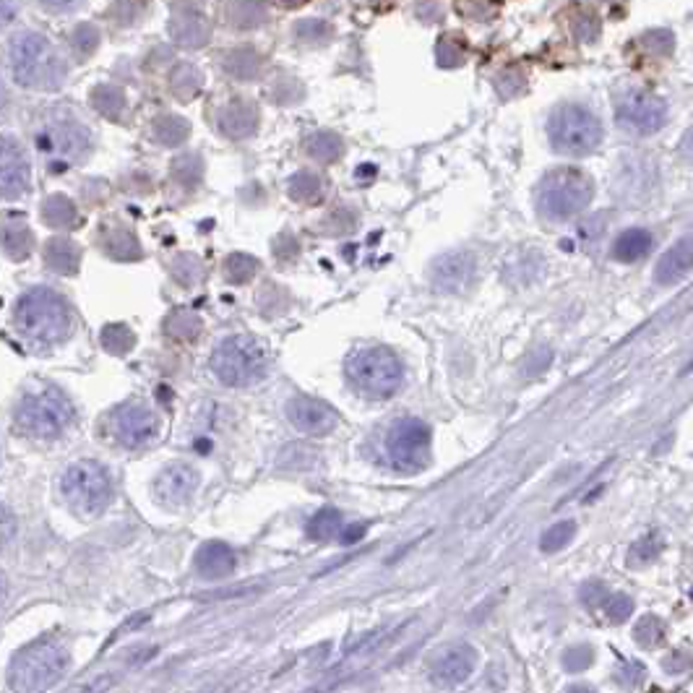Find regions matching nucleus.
Masks as SVG:
<instances>
[{
	"label": "nucleus",
	"mask_w": 693,
	"mask_h": 693,
	"mask_svg": "<svg viewBox=\"0 0 693 693\" xmlns=\"http://www.w3.org/2000/svg\"><path fill=\"white\" fill-rule=\"evenodd\" d=\"M8 66L16 84L34 92H58L68 79L66 60L40 32L16 34L8 45Z\"/></svg>",
	"instance_id": "f257e3e1"
},
{
	"label": "nucleus",
	"mask_w": 693,
	"mask_h": 693,
	"mask_svg": "<svg viewBox=\"0 0 693 693\" xmlns=\"http://www.w3.org/2000/svg\"><path fill=\"white\" fill-rule=\"evenodd\" d=\"M14 321L27 339L37 344H58L73 329V313L63 295L50 287H34L19 297Z\"/></svg>",
	"instance_id": "f03ea898"
},
{
	"label": "nucleus",
	"mask_w": 693,
	"mask_h": 693,
	"mask_svg": "<svg viewBox=\"0 0 693 693\" xmlns=\"http://www.w3.org/2000/svg\"><path fill=\"white\" fill-rule=\"evenodd\" d=\"M68 649L55 639L34 641L21 649L8 667V683L14 691H45L66 673Z\"/></svg>",
	"instance_id": "7ed1b4c3"
},
{
	"label": "nucleus",
	"mask_w": 693,
	"mask_h": 693,
	"mask_svg": "<svg viewBox=\"0 0 693 693\" xmlns=\"http://www.w3.org/2000/svg\"><path fill=\"white\" fill-rule=\"evenodd\" d=\"M209 368L225 386L240 389V386H253L261 381L269 370V360L256 339L235 334V337L219 339L209 357Z\"/></svg>",
	"instance_id": "20e7f679"
},
{
	"label": "nucleus",
	"mask_w": 693,
	"mask_h": 693,
	"mask_svg": "<svg viewBox=\"0 0 693 693\" xmlns=\"http://www.w3.org/2000/svg\"><path fill=\"white\" fill-rule=\"evenodd\" d=\"M594 183L589 175L574 167H558L542 178L537 188V204L550 219L576 217L592 204Z\"/></svg>",
	"instance_id": "39448f33"
},
{
	"label": "nucleus",
	"mask_w": 693,
	"mask_h": 693,
	"mask_svg": "<svg viewBox=\"0 0 693 693\" xmlns=\"http://www.w3.org/2000/svg\"><path fill=\"white\" fill-rule=\"evenodd\" d=\"M548 136L555 152L587 157L602 144V123L589 107L561 105L550 115Z\"/></svg>",
	"instance_id": "423d86ee"
},
{
	"label": "nucleus",
	"mask_w": 693,
	"mask_h": 693,
	"mask_svg": "<svg viewBox=\"0 0 693 693\" xmlns=\"http://www.w3.org/2000/svg\"><path fill=\"white\" fill-rule=\"evenodd\" d=\"M73 407L66 396L55 389H40L27 394L16 407V428L29 438L50 441L71 425Z\"/></svg>",
	"instance_id": "0eeeda50"
},
{
	"label": "nucleus",
	"mask_w": 693,
	"mask_h": 693,
	"mask_svg": "<svg viewBox=\"0 0 693 693\" xmlns=\"http://www.w3.org/2000/svg\"><path fill=\"white\" fill-rule=\"evenodd\" d=\"M347 378L365 396L383 399L399 391L404 381V368L399 357L386 347H365L347 360Z\"/></svg>",
	"instance_id": "6e6552de"
},
{
	"label": "nucleus",
	"mask_w": 693,
	"mask_h": 693,
	"mask_svg": "<svg viewBox=\"0 0 693 693\" xmlns=\"http://www.w3.org/2000/svg\"><path fill=\"white\" fill-rule=\"evenodd\" d=\"M60 490L79 514L94 516L113 498V480L102 464L92 462V459H81L63 472Z\"/></svg>",
	"instance_id": "1a4fd4ad"
},
{
	"label": "nucleus",
	"mask_w": 693,
	"mask_h": 693,
	"mask_svg": "<svg viewBox=\"0 0 693 693\" xmlns=\"http://www.w3.org/2000/svg\"><path fill=\"white\" fill-rule=\"evenodd\" d=\"M386 454L399 472H420L430 459V428L417 417H404L386 436Z\"/></svg>",
	"instance_id": "9d476101"
},
{
	"label": "nucleus",
	"mask_w": 693,
	"mask_h": 693,
	"mask_svg": "<svg viewBox=\"0 0 693 693\" xmlns=\"http://www.w3.org/2000/svg\"><path fill=\"white\" fill-rule=\"evenodd\" d=\"M37 149L50 159H60L63 165L79 162L92 152V133L86 126H81L79 120H53L37 133Z\"/></svg>",
	"instance_id": "9b49d317"
},
{
	"label": "nucleus",
	"mask_w": 693,
	"mask_h": 693,
	"mask_svg": "<svg viewBox=\"0 0 693 693\" xmlns=\"http://www.w3.org/2000/svg\"><path fill=\"white\" fill-rule=\"evenodd\" d=\"M615 118L626 131L639 133V136H652V133H657L665 126L667 105L657 94L628 92L618 99Z\"/></svg>",
	"instance_id": "f8f14e48"
},
{
	"label": "nucleus",
	"mask_w": 693,
	"mask_h": 693,
	"mask_svg": "<svg viewBox=\"0 0 693 693\" xmlns=\"http://www.w3.org/2000/svg\"><path fill=\"white\" fill-rule=\"evenodd\" d=\"M113 438L126 449H141L157 436L159 417L144 404H123L110 415Z\"/></svg>",
	"instance_id": "ddd939ff"
},
{
	"label": "nucleus",
	"mask_w": 693,
	"mask_h": 693,
	"mask_svg": "<svg viewBox=\"0 0 693 693\" xmlns=\"http://www.w3.org/2000/svg\"><path fill=\"white\" fill-rule=\"evenodd\" d=\"M32 165L27 149L14 136H0V198H19L29 191Z\"/></svg>",
	"instance_id": "4468645a"
},
{
	"label": "nucleus",
	"mask_w": 693,
	"mask_h": 693,
	"mask_svg": "<svg viewBox=\"0 0 693 693\" xmlns=\"http://www.w3.org/2000/svg\"><path fill=\"white\" fill-rule=\"evenodd\" d=\"M198 472L191 464H170L154 480V498L167 509H183L198 490Z\"/></svg>",
	"instance_id": "2eb2a0df"
},
{
	"label": "nucleus",
	"mask_w": 693,
	"mask_h": 693,
	"mask_svg": "<svg viewBox=\"0 0 693 693\" xmlns=\"http://www.w3.org/2000/svg\"><path fill=\"white\" fill-rule=\"evenodd\" d=\"M287 417L305 436H329L331 430L339 425L337 412L331 410L326 402L311 399V396H295L287 404Z\"/></svg>",
	"instance_id": "dca6fc26"
},
{
	"label": "nucleus",
	"mask_w": 693,
	"mask_h": 693,
	"mask_svg": "<svg viewBox=\"0 0 693 693\" xmlns=\"http://www.w3.org/2000/svg\"><path fill=\"white\" fill-rule=\"evenodd\" d=\"M477 667V652L469 644H451L449 649H443L438 654V660L433 662V680L438 686H459L469 675L475 673Z\"/></svg>",
	"instance_id": "f3484780"
},
{
	"label": "nucleus",
	"mask_w": 693,
	"mask_h": 693,
	"mask_svg": "<svg viewBox=\"0 0 693 693\" xmlns=\"http://www.w3.org/2000/svg\"><path fill=\"white\" fill-rule=\"evenodd\" d=\"M475 258L469 253H449L433 266V284L443 292H462L475 279Z\"/></svg>",
	"instance_id": "a211bd4d"
},
{
	"label": "nucleus",
	"mask_w": 693,
	"mask_h": 693,
	"mask_svg": "<svg viewBox=\"0 0 693 693\" xmlns=\"http://www.w3.org/2000/svg\"><path fill=\"white\" fill-rule=\"evenodd\" d=\"M217 126L227 139H248L258 131V110L248 99H230L217 115Z\"/></svg>",
	"instance_id": "6ab92c4d"
},
{
	"label": "nucleus",
	"mask_w": 693,
	"mask_h": 693,
	"mask_svg": "<svg viewBox=\"0 0 693 693\" xmlns=\"http://www.w3.org/2000/svg\"><path fill=\"white\" fill-rule=\"evenodd\" d=\"M170 37L172 42H178L188 50H198V47H204L206 42L212 40V24H209L206 16L196 14L191 8L178 11L170 21Z\"/></svg>",
	"instance_id": "aec40b11"
},
{
	"label": "nucleus",
	"mask_w": 693,
	"mask_h": 693,
	"mask_svg": "<svg viewBox=\"0 0 693 693\" xmlns=\"http://www.w3.org/2000/svg\"><path fill=\"white\" fill-rule=\"evenodd\" d=\"M693 269V235L680 238L678 243H673L665 251V256L657 261V269H654V279L660 284H675L686 277L688 271Z\"/></svg>",
	"instance_id": "412c9836"
},
{
	"label": "nucleus",
	"mask_w": 693,
	"mask_h": 693,
	"mask_svg": "<svg viewBox=\"0 0 693 693\" xmlns=\"http://www.w3.org/2000/svg\"><path fill=\"white\" fill-rule=\"evenodd\" d=\"M196 571L206 579H222L235 571V553L225 542H204L196 553Z\"/></svg>",
	"instance_id": "4be33fe9"
},
{
	"label": "nucleus",
	"mask_w": 693,
	"mask_h": 693,
	"mask_svg": "<svg viewBox=\"0 0 693 693\" xmlns=\"http://www.w3.org/2000/svg\"><path fill=\"white\" fill-rule=\"evenodd\" d=\"M225 19L230 27L251 32L269 21V6L264 0H230L225 6Z\"/></svg>",
	"instance_id": "5701e85b"
},
{
	"label": "nucleus",
	"mask_w": 693,
	"mask_h": 693,
	"mask_svg": "<svg viewBox=\"0 0 693 693\" xmlns=\"http://www.w3.org/2000/svg\"><path fill=\"white\" fill-rule=\"evenodd\" d=\"M45 264L50 266L55 274H66V277L79 274V266H81L79 245L68 238H50L45 243Z\"/></svg>",
	"instance_id": "b1692460"
},
{
	"label": "nucleus",
	"mask_w": 693,
	"mask_h": 693,
	"mask_svg": "<svg viewBox=\"0 0 693 693\" xmlns=\"http://www.w3.org/2000/svg\"><path fill=\"white\" fill-rule=\"evenodd\" d=\"M654 248V238L652 232L641 230V227H634V230H626L618 235L613 245V256L623 264H634V261H641L647 258L649 251Z\"/></svg>",
	"instance_id": "393cba45"
},
{
	"label": "nucleus",
	"mask_w": 693,
	"mask_h": 693,
	"mask_svg": "<svg viewBox=\"0 0 693 693\" xmlns=\"http://www.w3.org/2000/svg\"><path fill=\"white\" fill-rule=\"evenodd\" d=\"M261 55L253 47H232L222 55V68L227 76L238 81H253L261 73Z\"/></svg>",
	"instance_id": "a878e982"
},
{
	"label": "nucleus",
	"mask_w": 693,
	"mask_h": 693,
	"mask_svg": "<svg viewBox=\"0 0 693 693\" xmlns=\"http://www.w3.org/2000/svg\"><path fill=\"white\" fill-rule=\"evenodd\" d=\"M0 248L16 261H27L34 251V235L24 222H3L0 225Z\"/></svg>",
	"instance_id": "bb28decb"
},
{
	"label": "nucleus",
	"mask_w": 693,
	"mask_h": 693,
	"mask_svg": "<svg viewBox=\"0 0 693 693\" xmlns=\"http://www.w3.org/2000/svg\"><path fill=\"white\" fill-rule=\"evenodd\" d=\"M42 219H45V225L55 227V230H71V227L79 225V212H76V204L71 198L63 196V193H53L42 201Z\"/></svg>",
	"instance_id": "cd10ccee"
},
{
	"label": "nucleus",
	"mask_w": 693,
	"mask_h": 693,
	"mask_svg": "<svg viewBox=\"0 0 693 693\" xmlns=\"http://www.w3.org/2000/svg\"><path fill=\"white\" fill-rule=\"evenodd\" d=\"M201 86H204V76L193 63H188V60L175 63V68L170 71V89L175 97L188 102V99H193L201 92Z\"/></svg>",
	"instance_id": "c85d7f7f"
},
{
	"label": "nucleus",
	"mask_w": 693,
	"mask_h": 693,
	"mask_svg": "<svg viewBox=\"0 0 693 693\" xmlns=\"http://www.w3.org/2000/svg\"><path fill=\"white\" fill-rule=\"evenodd\" d=\"M92 107L99 115H105L110 120H120L126 113V94L123 89L113 84H99L92 92Z\"/></svg>",
	"instance_id": "c756f323"
},
{
	"label": "nucleus",
	"mask_w": 693,
	"mask_h": 693,
	"mask_svg": "<svg viewBox=\"0 0 693 693\" xmlns=\"http://www.w3.org/2000/svg\"><path fill=\"white\" fill-rule=\"evenodd\" d=\"M105 253L113 256L115 261H136L141 258V245L139 240L133 238V232L123 230V227H113V230H105Z\"/></svg>",
	"instance_id": "7c9ffc66"
},
{
	"label": "nucleus",
	"mask_w": 693,
	"mask_h": 693,
	"mask_svg": "<svg viewBox=\"0 0 693 693\" xmlns=\"http://www.w3.org/2000/svg\"><path fill=\"white\" fill-rule=\"evenodd\" d=\"M188 136H191V126L180 115H159L154 120V139L162 146H180Z\"/></svg>",
	"instance_id": "2f4dec72"
},
{
	"label": "nucleus",
	"mask_w": 693,
	"mask_h": 693,
	"mask_svg": "<svg viewBox=\"0 0 693 693\" xmlns=\"http://www.w3.org/2000/svg\"><path fill=\"white\" fill-rule=\"evenodd\" d=\"M305 152L311 154L316 162H324L326 165V162H337V159L342 157L344 144L337 133L318 131V133H313L311 139L305 141Z\"/></svg>",
	"instance_id": "473e14b6"
},
{
	"label": "nucleus",
	"mask_w": 693,
	"mask_h": 693,
	"mask_svg": "<svg viewBox=\"0 0 693 693\" xmlns=\"http://www.w3.org/2000/svg\"><path fill=\"white\" fill-rule=\"evenodd\" d=\"M287 191H290V196L295 198V201H300V204H316V201H321L324 183H321V178H318L316 172L300 170L290 178Z\"/></svg>",
	"instance_id": "72a5a7b5"
},
{
	"label": "nucleus",
	"mask_w": 693,
	"mask_h": 693,
	"mask_svg": "<svg viewBox=\"0 0 693 693\" xmlns=\"http://www.w3.org/2000/svg\"><path fill=\"white\" fill-rule=\"evenodd\" d=\"M167 337L178 339V342H193L201 334V318L191 311H175L165 321Z\"/></svg>",
	"instance_id": "f704fd0d"
},
{
	"label": "nucleus",
	"mask_w": 693,
	"mask_h": 693,
	"mask_svg": "<svg viewBox=\"0 0 693 693\" xmlns=\"http://www.w3.org/2000/svg\"><path fill=\"white\" fill-rule=\"evenodd\" d=\"M571 32L579 42L592 45V42L600 40V19L589 8H576L574 16H571Z\"/></svg>",
	"instance_id": "c9c22d12"
},
{
	"label": "nucleus",
	"mask_w": 693,
	"mask_h": 693,
	"mask_svg": "<svg viewBox=\"0 0 693 693\" xmlns=\"http://www.w3.org/2000/svg\"><path fill=\"white\" fill-rule=\"evenodd\" d=\"M331 37H334V29L321 19H303L295 24V40L303 45H326Z\"/></svg>",
	"instance_id": "e433bc0d"
},
{
	"label": "nucleus",
	"mask_w": 693,
	"mask_h": 693,
	"mask_svg": "<svg viewBox=\"0 0 693 693\" xmlns=\"http://www.w3.org/2000/svg\"><path fill=\"white\" fill-rule=\"evenodd\" d=\"M99 339H102V347H105L107 352H113V355H126V352L133 350V344H136L133 331L123 324L105 326L102 334H99Z\"/></svg>",
	"instance_id": "4c0bfd02"
},
{
	"label": "nucleus",
	"mask_w": 693,
	"mask_h": 693,
	"mask_svg": "<svg viewBox=\"0 0 693 693\" xmlns=\"http://www.w3.org/2000/svg\"><path fill=\"white\" fill-rule=\"evenodd\" d=\"M339 529H342V514L337 509H321L308 522V537H313V540H329V537L339 535Z\"/></svg>",
	"instance_id": "58836bf2"
},
{
	"label": "nucleus",
	"mask_w": 693,
	"mask_h": 693,
	"mask_svg": "<svg viewBox=\"0 0 693 693\" xmlns=\"http://www.w3.org/2000/svg\"><path fill=\"white\" fill-rule=\"evenodd\" d=\"M99 42H102V34H99V29L94 27V24H89V21L79 24V27L71 32V50L76 58H89L99 47Z\"/></svg>",
	"instance_id": "ea45409f"
},
{
	"label": "nucleus",
	"mask_w": 693,
	"mask_h": 693,
	"mask_svg": "<svg viewBox=\"0 0 693 693\" xmlns=\"http://www.w3.org/2000/svg\"><path fill=\"white\" fill-rule=\"evenodd\" d=\"M467 58V40L459 34H446L438 40V60L441 66H462Z\"/></svg>",
	"instance_id": "a19ab883"
},
{
	"label": "nucleus",
	"mask_w": 693,
	"mask_h": 693,
	"mask_svg": "<svg viewBox=\"0 0 693 693\" xmlns=\"http://www.w3.org/2000/svg\"><path fill=\"white\" fill-rule=\"evenodd\" d=\"M258 261L253 256H245V253H232L225 264V277L232 284H245L248 279L256 277Z\"/></svg>",
	"instance_id": "79ce46f5"
},
{
	"label": "nucleus",
	"mask_w": 693,
	"mask_h": 693,
	"mask_svg": "<svg viewBox=\"0 0 693 693\" xmlns=\"http://www.w3.org/2000/svg\"><path fill=\"white\" fill-rule=\"evenodd\" d=\"M149 11V0H115L110 16L118 27H133Z\"/></svg>",
	"instance_id": "37998d69"
},
{
	"label": "nucleus",
	"mask_w": 693,
	"mask_h": 693,
	"mask_svg": "<svg viewBox=\"0 0 693 693\" xmlns=\"http://www.w3.org/2000/svg\"><path fill=\"white\" fill-rule=\"evenodd\" d=\"M574 535H576L574 522H558L553 524L545 535H542L540 548L545 550V553H558V550H563L568 542L574 540Z\"/></svg>",
	"instance_id": "c03bdc74"
},
{
	"label": "nucleus",
	"mask_w": 693,
	"mask_h": 693,
	"mask_svg": "<svg viewBox=\"0 0 693 693\" xmlns=\"http://www.w3.org/2000/svg\"><path fill=\"white\" fill-rule=\"evenodd\" d=\"M602 613H605V618H608L610 623H623L631 618V613H634V600L628 597V594L623 592H615L608 594L605 597V602H602Z\"/></svg>",
	"instance_id": "a18cd8bd"
},
{
	"label": "nucleus",
	"mask_w": 693,
	"mask_h": 693,
	"mask_svg": "<svg viewBox=\"0 0 693 693\" xmlns=\"http://www.w3.org/2000/svg\"><path fill=\"white\" fill-rule=\"evenodd\" d=\"M172 175L180 180L183 185H196L198 180H201V175H204V162H201V157L198 154H185V157L175 159V165H172Z\"/></svg>",
	"instance_id": "49530a36"
},
{
	"label": "nucleus",
	"mask_w": 693,
	"mask_h": 693,
	"mask_svg": "<svg viewBox=\"0 0 693 693\" xmlns=\"http://www.w3.org/2000/svg\"><path fill=\"white\" fill-rule=\"evenodd\" d=\"M201 274H204V266L196 256H178L172 264V277L178 279L183 287H193V284L201 282Z\"/></svg>",
	"instance_id": "de8ad7c7"
},
{
	"label": "nucleus",
	"mask_w": 693,
	"mask_h": 693,
	"mask_svg": "<svg viewBox=\"0 0 693 693\" xmlns=\"http://www.w3.org/2000/svg\"><path fill=\"white\" fill-rule=\"evenodd\" d=\"M662 634H665V623L657 618V615H647V618H641L639 623H636L634 628V639L639 641L641 647H657L662 639Z\"/></svg>",
	"instance_id": "09e8293b"
},
{
	"label": "nucleus",
	"mask_w": 693,
	"mask_h": 693,
	"mask_svg": "<svg viewBox=\"0 0 693 693\" xmlns=\"http://www.w3.org/2000/svg\"><path fill=\"white\" fill-rule=\"evenodd\" d=\"M459 14L467 16L472 21H488L498 14L501 3L498 0H456Z\"/></svg>",
	"instance_id": "8fccbe9b"
},
{
	"label": "nucleus",
	"mask_w": 693,
	"mask_h": 693,
	"mask_svg": "<svg viewBox=\"0 0 693 693\" xmlns=\"http://www.w3.org/2000/svg\"><path fill=\"white\" fill-rule=\"evenodd\" d=\"M592 662H594V649L587 647V644L566 649V654H563V667H566L568 673H581V670H587Z\"/></svg>",
	"instance_id": "3c124183"
},
{
	"label": "nucleus",
	"mask_w": 693,
	"mask_h": 693,
	"mask_svg": "<svg viewBox=\"0 0 693 693\" xmlns=\"http://www.w3.org/2000/svg\"><path fill=\"white\" fill-rule=\"evenodd\" d=\"M657 553H660V545H657V540L649 535L634 545V550H631V563H636V566H644V563H649L652 558H657Z\"/></svg>",
	"instance_id": "603ef678"
},
{
	"label": "nucleus",
	"mask_w": 693,
	"mask_h": 693,
	"mask_svg": "<svg viewBox=\"0 0 693 693\" xmlns=\"http://www.w3.org/2000/svg\"><path fill=\"white\" fill-rule=\"evenodd\" d=\"M16 535V516L8 509L6 503L0 501V548H6L8 542Z\"/></svg>",
	"instance_id": "864d4df0"
},
{
	"label": "nucleus",
	"mask_w": 693,
	"mask_h": 693,
	"mask_svg": "<svg viewBox=\"0 0 693 693\" xmlns=\"http://www.w3.org/2000/svg\"><path fill=\"white\" fill-rule=\"evenodd\" d=\"M644 40H647V47L654 50V53H670L675 47V37L667 29H657V32L647 34Z\"/></svg>",
	"instance_id": "5fc2aeb1"
},
{
	"label": "nucleus",
	"mask_w": 693,
	"mask_h": 693,
	"mask_svg": "<svg viewBox=\"0 0 693 693\" xmlns=\"http://www.w3.org/2000/svg\"><path fill=\"white\" fill-rule=\"evenodd\" d=\"M21 0H0V29L8 27L19 16Z\"/></svg>",
	"instance_id": "6e6d98bb"
},
{
	"label": "nucleus",
	"mask_w": 693,
	"mask_h": 693,
	"mask_svg": "<svg viewBox=\"0 0 693 693\" xmlns=\"http://www.w3.org/2000/svg\"><path fill=\"white\" fill-rule=\"evenodd\" d=\"M40 3L55 14H68V11H76L84 0H40Z\"/></svg>",
	"instance_id": "4d7b16f0"
},
{
	"label": "nucleus",
	"mask_w": 693,
	"mask_h": 693,
	"mask_svg": "<svg viewBox=\"0 0 693 693\" xmlns=\"http://www.w3.org/2000/svg\"><path fill=\"white\" fill-rule=\"evenodd\" d=\"M363 535H365V524H352V527H347V532H342V542L344 545H352V542L360 540Z\"/></svg>",
	"instance_id": "13d9d810"
},
{
	"label": "nucleus",
	"mask_w": 693,
	"mask_h": 693,
	"mask_svg": "<svg viewBox=\"0 0 693 693\" xmlns=\"http://www.w3.org/2000/svg\"><path fill=\"white\" fill-rule=\"evenodd\" d=\"M680 154H683L688 162H693V126L688 128L686 136H683V141H680Z\"/></svg>",
	"instance_id": "bf43d9fd"
},
{
	"label": "nucleus",
	"mask_w": 693,
	"mask_h": 693,
	"mask_svg": "<svg viewBox=\"0 0 693 693\" xmlns=\"http://www.w3.org/2000/svg\"><path fill=\"white\" fill-rule=\"evenodd\" d=\"M170 3L175 8H180V11H188V8H191V11H193V8H196L198 3H201V0H170Z\"/></svg>",
	"instance_id": "052dcab7"
},
{
	"label": "nucleus",
	"mask_w": 693,
	"mask_h": 693,
	"mask_svg": "<svg viewBox=\"0 0 693 693\" xmlns=\"http://www.w3.org/2000/svg\"><path fill=\"white\" fill-rule=\"evenodd\" d=\"M6 102H8L6 86H3V81H0V113H3V107H6Z\"/></svg>",
	"instance_id": "680f3d73"
},
{
	"label": "nucleus",
	"mask_w": 693,
	"mask_h": 693,
	"mask_svg": "<svg viewBox=\"0 0 693 693\" xmlns=\"http://www.w3.org/2000/svg\"><path fill=\"white\" fill-rule=\"evenodd\" d=\"M6 592H8V581L6 576L0 574V600H6Z\"/></svg>",
	"instance_id": "e2e57ef3"
},
{
	"label": "nucleus",
	"mask_w": 693,
	"mask_h": 693,
	"mask_svg": "<svg viewBox=\"0 0 693 693\" xmlns=\"http://www.w3.org/2000/svg\"><path fill=\"white\" fill-rule=\"evenodd\" d=\"M279 3L287 8H297V6H303V3H308V0H279Z\"/></svg>",
	"instance_id": "0e129e2a"
},
{
	"label": "nucleus",
	"mask_w": 693,
	"mask_h": 693,
	"mask_svg": "<svg viewBox=\"0 0 693 693\" xmlns=\"http://www.w3.org/2000/svg\"><path fill=\"white\" fill-rule=\"evenodd\" d=\"M605 3H615V0H605Z\"/></svg>",
	"instance_id": "69168bd1"
}]
</instances>
